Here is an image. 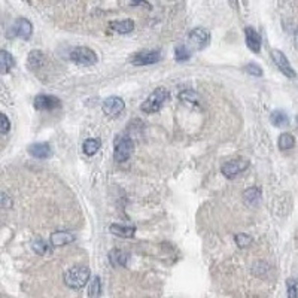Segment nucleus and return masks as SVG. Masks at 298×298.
<instances>
[{
    "label": "nucleus",
    "mask_w": 298,
    "mask_h": 298,
    "mask_svg": "<svg viewBox=\"0 0 298 298\" xmlns=\"http://www.w3.org/2000/svg\"><path fill=\"white\" fill-rule=\"evenodd\" d=\"M91 271L85 266H75L64 273V283L72 289H81L88 283Z\"/></svg>",
    "instance_id": "1"
},
{
    "label": "nucleus",
    "mask_w": 298,
    "mask_h": 298,
    "mask_svg": "<svg viewBox=\"0 0 298 298\" xmlns=\"http://www.w3.org/2000/svg\"><path fill=\"white\" fill-rule=\"evenodd\" d=\"M168 91L163 87L157 88L143 103H142V110L145 113H154V112H158L161 109V106L167 102L168 99Z\"/></svg>",
    "instance_id": "2"
},
{
    "label": "nucleus",
    "mask_w": 298,
    "mask_h": 298,
    "mask_svg": "<svg viewBox=\"0 0 298 298\" xmlns=\"http://www.w3.org/2000/svg\"><path fill=\"white\" fill-rule=\"evenodd\" d=\"M70 60L81 66H93L99 61L97 54L87 47H78L70 53Z\"/></svg>",
    "instance_id": "3"
},
{
    "label": "nucleus",
    "mask_w": 298,
    "mask_h": 298,
    "mask_svg": "<svg viewBox=\"0 0 298 298\" xmlns=\"http://www.w3.org/2000/svg\"><path fill=\"white\" fill-rule=\"evenodd\" d=\"M133 151H135V143H133V140H132L129 136H127V137H121V139H118V142H116V145H115L113 157H115V160H116L118 163H124V161H127V160L132 157Z\"/></svg>",
    "instance_id": "4"
},
{
    "label": "nucleus",
    "mask_w": 298,
    "mask_h": 298,
    "mask_svg": "<svg viewBox=\"0 0 298 298\" xmlns=\"http://www.w3.org/2000/svg\"><path fill=\"white\" fill-rule=\"evenodd\" d=\"M247 167H249V161L247 160H244V158H236V160L227 161L222 165V175L227 179H234L240 173H243Z\"/></svg>",
    "instance_id": "5"
},
{
    "label": "nucleus",
    "mask_w": 298,
    "mask_h": 298,
    "mask_svg": "<svg viewBox=\"0 0 298 298\" xmlns=\"http://www.w3.org/2000/svg\"><path fill=\"white\" fill-rule=\"evenodd\" d=\"M190 44L195 50H204L210 44V33L206 28H203V27H197V28L191 30V33H190Z\"/></svg>",
    "instance_id": "6"
},
{
    "label": "nucleus",
    "mask_w": 298,
    "mask_h": 298,
    "mask_svg": "<svg viewBox=\"0 0 298 298\" xmlns=\"http://www.w3.org/2000/svg\"><path fill=\"white\" fill-rule=\"evenodd\" d=\"M161 60V53L158 50L154 51H140L132 57V64L135 66H148L155 64Z\"/></svg>",
    "instance_id": "7"
},
{
    "label": "nucleus",
    "mask_w": 298,
    "mask_h": 298,
    "mask_svg": "<svg viewBox=\"0 0 298 298\" xmlns=\"http://www.w3.org/2000/svg\"><path fill=\"white\" fill-rule=\"evenodd\" d=\"M271 57H273V61H274V64L277 66V69L285 75V76H288V78H291V79H294L297 75H295V70L292 69V66L289 64V60L286 58V55L282 53V51H279V50H273L271 51Z\"/></svg>",
    "instance_id": "8"
},
{
    "label": "nucleus",
    "mask_w": 298,
    "mask_h": 298,
    "mask_svg": "<svg viewBox=\"0 0 298 298\" xmlns=\"http://www.w3.org/2000/svg\"><path fill=\"white\" fill-rule=\"evenodd\" d=\"M102 108H103V112H105L108 116L115 118V116H119V115L124 112L125 103H124L122 99L112 96V97H108V99L103 102V106H102Z\"/></svg>",
    "instance_id": "9"
},
{
    "label": "nucleus",
    "mask_w": 298,
    "mask_h": 298,
    "mask_svg": "<svg viewBox=\"0 0 298 298\" xmlns=\"http://www.w3.org/2000/svg\"><path fill=\"white\" fill-rule=\"evenodd\" d=\"M61 106L60 99L54 97V96H47V94H40L34 99V108L36 110H54L58 109Z\"/></svg>",
    "instance_id": "10"
},
{
    "label": "nucleus",
    "mask_w": 298,
    "mask_h": 298,
    "mask_svg": "<svg viewBox=\"0 0 298 298\" xmlns=\"http://www.w3.org/2000/svg\"><path fill=\"white\" fill-rule=\"evenodd\" d=\"M244 39H246L247 48L252 53L258 54L261 51V36H260V33L255 30L253 27H246L244 28Z\"/></svg>",
    "instance_id": "11"
},
{
    "label": "nucleus",
    "mask_w": 298,
    "mask_h": 298,
    "mask_svg": "<svg viewBox=\"0 0 298 298\" xmlns=\"http://www.w3.org/2000/svg\"><path fill=\"white\" fill-rule=\"evenodd\" d=\"M31 33H33V26H31V23L28 20L20 18V20L15 21V24L12 27V34L14 36H18V37L27 40V39H30Z\"/></svg>",
    "instance_id": "12"
},
{
    "label": "nucleus",
    "mask_w": 298,
    "mask_h": 298,
    "mask_svg": "<svg viewBox=\"0 0 298 298\" xmlns=\"http://www.w3.org/2000/svg\"><path fill=\"white\" fill-rule=\"evenodd\" d=\"M28 154L34 158L44 160V158H50L53 155V149L48 143H33L28 146Z\"/></svg>",
    "instance_id": "13"
},
{
    "label": "nucleus",
    "mask_w": 298,
    "mask_h": 298,
    "mask_svg": "<svg viewBox=\"0 0 298 298\" xmlns=\"http://www.w3.org/2000/svg\"><path fill=\"white\" fill-rule=\"evenodd\" d=\"M130 258V253H127L121 249H112L109 253V261L113 267H124Z\"/></svg>",
    "instance_id": "14"
},
{
    "label": "nucleus",
    "mask_w": 298,
    "mask_h": 298,
    "mask_svg": "<svg viewBox=\"0 0 298 298\" xmlns=\"http://www.w3.org/2000/svg\"><path fill=\"white\" fill-rule=\"evenodd\" d=\"M44 63H45V55H44V53L39 51V50L31 51L28 54V57H27V66L33 72L39 70L42 66H44Z\"/></svg>",
    "instance_id": "15"
},
{
    "label": "nucleus",
    "mask_w": 298,
    "mask_h": 298,
    "mask_svg": "<svg viewBox=\"0 0 298 298\" xmlns=\"http://www.w3.org/2000/svg\"><path fill=\"white\" fill-rule=\"evenodd\" d=\"M75 240V236L69 231H55L51 234V243L53 246L55 247H60V246H64V244H69Z\"/></svg>",
    "instance_id": "16"
},
{
    "label": "nucleus",
    "mask_w": 298,
    "mask_h": 298,
    "mask_svg": "<svg viewBox=\"0 0 298 298\" xmlns=\"http://www.w3.org/2000/svg\"><path fill=\"white\" fill-rule=\"evenodd\" d=\"M110 28L119 34H127L135 30V21L133 20H119V21H112Z\"/></svg>",
    "instance_id": "17"
},
{
    "label": "nucleus",
    "mask_w": 298,
    "mask_h": 298,
    "mask_svg": "<svg viewBox=\"0 0 298 298\" xmlns=\"http://www.w3.org/2000/svg\"><path fill=\"white\" fill-rule=\"evenodd\" d=\"M110 233L124 239H132L136 234V227L130 225H121V224H113L110 225Z\"/></svg>",
    "instance_id": "18"
},
{
    "label": "nucleus",
    "mask_w": 298,
    "mask_h": 298,
    "mask_svg": "<svg viewBox=\"0 0 298 298\" xmlns=\"http://www.w3.org/2000/svg\"><path fill=\"white\" fill-rule=\"evenodd\" d=\"M15 66V60L12 57V54H9L8 51H0V73L6 75L11 72V69Z\"/></svg>",
    "instance_id": "19"
},
{
    "label": "nucleus",
    "mask_w": 298,
    "mask_h": 298,
    "mask_svg": "<svg viewBox=\"0 0 298 298\" xmlns=\"http://www.w3.org/2000/svg\"><path fill=\"white\" fill-rule=\"evenodd\" d=\"M243 200L249 206H257L261 200V190L257 187H252V188L246 190L243 194Z\"/></svg>",
    "instance_id": "20"
},
{
    "label": "nucleus",
    "mask_w": 298,
    "mask_h": 298,
    "mask_svg": "<svg viewBox=\"0 0 298 298\" xmlns=\"http://www.w3.org/2000/svg\"><path fill=\"white\" fill-rule=\"evenodd\" d=\"M270 121H271V124H273L274 127H279V129H280V127H286V125L289 124V118H288L286 112H285V110H280V109L271 112Z\"/></svg>",
    "instance_id": "21"
},
{
    "label": "nucleus",
    "mask_w": 298,
    "mask_h": 298,
    "mask_svg": "<svg viewBox=\"0 0 298 298\" xmlns=\"http://www.w3.org/2000/svg\"><path fill=\"white\" fill-rule=\"evenodd\" d=\"M102 295V280L99 276L93 277V280L90 282L88 286V297L90 298H99Z\"/></svg>",
    "instance_id": "22"
},
{
    "label": "nucleus",
    "mask_w": 298,
    "mask_h": 298,
    "mask_svg": "<svg viewBox=\"0 0 298 298\" xmlns=\"http://www.w3.org/2000/svg\"><path fill=\"white\" fill-rule=\"evenodd\" d=\"M277 143H279V148L285 151V149H291V148L295 146V139H294V136L291 133H282L279 136Z\"/></svg>",
    "instance_id": "23"
},
{
    "label": "nucleus",
    "mask_w": 298,
    "mask_h": 298,
    "mask_svg": "<svg viewBox=\"0 0 298 298\" xmlns=\"http://www.w3.org/2000/svg\"><path fill=\"white\" fill-rule=\"evenodd\" d=\"M99 149H100V142L97 139H87L83 142V152L87 155H90V157L97 154Z\"/></svg>",
    "instance_id": "24"
},
{
    "label": "nucleus",
    "mask_w": 298,
    "mask_h": 298,
    "mask_svg": "<svg viewBox=\"0 0 298 298\" xmlns=\"http://www.w3.org/2000/svg\"><path fill=\"white\" fill-rule=\"evenodd\" d=\"M191 57V53L188 51V48L185 45H178L175 48V58L178 61H187Z\"/></svg>",
    "instance_id": "25"
},
{
    "label": "nucleus",
    "mask_w": 298,
    "mask_h": 298,
    "mask_svg": "<svg viewBox=\"0 0 298 298\" xmlns=\"http://www.w3.org/2000/svg\"><path fill=\"white\" fill-rule=\"evenodd\" d=\"M244 72L247 73V75H252V76H263L264 75V72H263V69L258 66V64H255V63H249L246 67H244Z\"/></svg>",
    "instance_id": "26"
},
{
    "label": "nucleus",
    "mask_w": 298,
    "mask_h": 298,
    "mask_svg": "<svg viewBox=\"0 0 298 298\" xmlns=\"http://www.w3.org/2000/svg\"><path fill=\"white\" fill-rule=\"evenodd\" d=\"M31 247H33V250H34L36 253H39V255H44V253L48 252V244H47V242H44V240H34L33 244H31Z\"/></svg>",
    "instance_id": "27"
},
{
    "label": "nucleus",
    "mask_w": 298,
    "mask_h": 298,
    "mask_svg": "<svg viewBox=\"0 0 298 298\" xmlns=\"http://www.w3.org/2000/svg\"><path fill=\"white\" fill-rule=\"evenodd\" d=\"M11 130V121L5 113H0V135H6Z\"/></svg>",
    "instance_id": "28"
},
{
    "label": "nucleus",
    "mask_w": 298,
    "mask_h": 298,
    "mask_svg": "<svg viewBox=\"0 0 298 298\" xmlns=\"http://www.w3.org/2000/svg\"><path fill=\"white\" fill-rule=\"evenodd\" d=\"M250 243H252V237L250 236H247V234H237L236 236V244L239 246V247H247V246H250Z\"/></svg>",
    "instance_id": "29"
},
{
    "label": "nucleus",
    "mask_w": 298,
    "mask_h": 298,
    "mask_svg": "<svg viewBox=\"0 0 298 298\" xmlns=\"http://www.w3.org/2000/svg\"><path fill=\"white\" fill-rule=\"evenodd\" d=\"M179 97H181L182 100H185V102H191V103H194V102L198 100V94H197L195 91H192V90L182 91V93L179 94Z\"/></svg>",
    "instance_id": "30"
},
{
    "label": "nucleus",
    "mask_w": 298,
    "mask_h": 298,
    "mask_svg": "<svg viewBox=\"0 0 298 298\" xmlns=\"http://www.w3.org/2000/svg\"><path fill=\"white\" fill-rule=\"evenodd\" d=\"M9 207H12V198L8 194L0 191V209H9Z\"/></svg>",
    "instance_id": "31"
},
{
    "label": "nucleus",
    "mask_w": 298,
    "mask_h": 298,
    "mask_svg": "<svg viewBox=\"0 0 298 298\" xmlns=\"http://www.w3.org/2000/svg\"><path fill=\"white\" fill-rule=\"evenodd\" d=\"M267 270H269V264L263 263V261H260V263H257V264L253 266V273L258 274V276H263Z\"/></svg>",
    "instance_id": "32"
},
{
    "label": "nucleus",
    "mask_w": 298,
    "mask_h": 298,
    "mask_svg": "<svg viewBox=\"0 0 298 298\" xmlns=\"http://www.w3.org/2000/svg\"><path fill=\"white\" fill-rule=\"evenodd\" d=\"M288 298H298V288L294 280H288Z\"/></svg>",
    "instance_id": "33"
},
{
    "label": "nucleus",
    "mask_w": 298,
    "mask_h": 298,
    "mask_svg": "<svg viewBox=\"0 0 298 298\" xmlns=\"http://www.w3.org/2000/svg\"><path fill=\"white\" fill-rule=\"evenodd\" d=\"M294 44H295V47L298 48V28L295 30V34H294Z\"/></svg>",
    "instance_id": "34"
},
{
    "label": "nucleus",
    "mask_w": 298,
    "mask_h": 298,
    "mask_svg": "<svg viewBox=\"0 0 298 298\" xmlns=\"http://www.w3.org/2000/svg\"><path fill=\"white\" fill-rule=\"evenodd\" d=\"M230 3H231V6L234 8V9H237L239 6H237V0H230Z\"/></svg>",
    "instance_id": "35"
},
{
    "label": "nucleus",
    "mask_w": 298,
    "mask_h": 298,
    "mask_svg": "<svg viewBox=\"0 0 298 298\" xmlns=\"http://www.w3.org/2000/svg\"><path fill=\"white\" fill-rule=\"evenodd\" d=\"M297 125H298V115H297Z\"/></svg>",
    "instance_id": "36"
}]
</instances>
